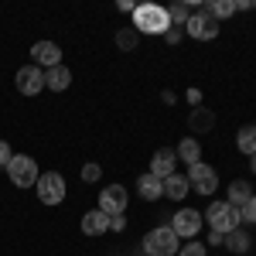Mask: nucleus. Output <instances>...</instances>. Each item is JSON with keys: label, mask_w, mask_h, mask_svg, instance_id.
Segmentation results:
<instances>
[{"label": "nucleus", "mask_w": 256, "mask_h": 256, "mask_svg": "<svg viewBox=\"0 0 256 256\" xmlns=\"http://www.w3.org/2000/svg\"><path fill=\"white\" fill-rule=\"evenodd\" d=\"M134 31L137 34H168L171 31L168 7H160V4H137L134 7Z\"/></svg>", "instance_id": "1"}, {"label": "nucleus", "mask_w": 256, "mask_h": 256, "mask_svg": "<svg viewBox=\"0 0 256 256\" xmlns=\"http://www.w3.org/2000/svg\"><path fill=\"white\" fill-rule=\"evenodd\" d=\"M202 218L212 226V232H218V236H229L232 229L242 226V222H239V208H232L229 202H212L208 212H205Z\"/></svg>", "instance_id": "2"}, {"label": "nucleus", "mask_w": 256, "mask_h": 256, "mask_svg": "<svg viewBox=\"0 0 256 256\" xmlns=\"http://www.w3.org/2000/svg\"><path fill=\"white\" fill-rule=\"evenodd\" d=\"M181 239L171 232V226H158V229H150L147 236H144V253L147 256H178V246Z\"/></svg>", "instance_id": "3"}, {"label": "nucleus", "mask_w": 256, "mask_h": 256, "mask_svg": "<svg viewBox=\"0 0 256 256\" xmlns=\"http://www.w3.org/2000/svg\"><path fill=\"white\" fill-rule=\"evenodd\" d=\"M7 178L18 184V188H34L38 184V178H41V171H38V164H34V158H28V154H14V158L7 160Z\"/></svg>", "instance_id": "4"}, {"label": "nucleus", "mask_w": 256, "mask_h": 256, "mask_svg": "<svg viewBox=\"0 0 256 256\" xmlns=\"http://www.w3.org/2000/svg\"><path fill=\"white\" fill-rule=\"evenodd\" d=\"M34 188H38L41 205H62V202H65V178H62L58 171H44Z\"/></svg>", "instance_id": "5"}, {"label": "nucleus", "mask_w": 256, "mask_h": 256, "mask_svg": "<svg viewBox=\"0 0 256 256\" xmlns=\"http://www.w3.org/2000/svg\"><path fill=\"white\" fill-rule=\"evenodd\" d=\"M202 226H205V218H202V212H195V208H181L174 218H171V232H174L178 239H192L202 232Z\"/></svg>", "instance_id": "6"}, {"label": "nucleus", "mask_w": 256, "mask_h": 256, "mask_svg": "<svg viewBox=\"0 0 256 256\" xmlns=\"http://www.w3.org/2000/svg\"><path fill=\"white\" fill-rule=\"evenodd\" d=\"M184 178H188L192 192H198V195H212V192L218 188V174L212 171V164H202V160H198V164H192Z\"/></svg>", "instance_id": "7"}, {"label": "nucleus", "mask_w": 256, "mask_h": 256, "mask_svg": "<svg viewBox=\"0 0 256 256\" xmlns=\"http://www.w3.org/2000/svg\"><path fill=\"white\" fill-rule=\"evenodd\" d=\"M184 34H192L195 41H212V38H218V20H216V18H208L205 10H198V14H188Z\"/></svg>", "instance_id": "8"}, {"label": "nucleus", "mask_w": 256, "mask_h": 256, "mask_svg": "<svg viewBox=\"0 0 256 256\" xmlns=\"http://www.w3.org/2000/svg\"><path fill=\"white\" fill-rule=\"evenodd\" d=\"M126 202H130L126 188H123V184H110V188L99 192V212H106V216H123V212H126Z\"/></svg>", "instance_id": "9"}, {"label": "nucleus", "mask_w": 256, "mask_h": 256, "mask_svg": "<svg viewBox=\"0 0 256 256\" xmlns=\"http://www.w3.org/2000/svg\"><path fill=\"white\" fill-rule=\"evenodd\" d=\"M14 82H18L20 96H38L41 89H44V72H41L38 65H24V68H18Z\"/></svg>", "instance_id": "10"}, {"label": "nucleus", "mask_w": 256, "mask_h": 256, "mask_svg": "<svg viewBox=\"0 0 256 256\" xmlns=\"http://www.w3.org/2000/svg\"><path fill=\"white\" fill-rule=\"evenodd\" d=\"M174 164H178V154L171 150V147H160L158 154L150 158V174L164 181L168 174H174Z\"/></svg>", "instance_id": "11"}, {"label": "nucleus", "mask_w": 256, "mask_h": 256, "mask_svg": "<svg viewBox=\"0 0 256 256\" xmlns=\"http://www.w3.org/2000/svg\"><path fill=\"white\" fill-rule=\"evenodd\" d=\"M31 55H34V62H38V65H44V68L62 65V48L55 44V41H38V44L31 48Z\"/></svg>", "instance_id": "12"}, {"label": "nucleus", "mask_w": 256, "mask_h": 256, "mask_svg": "<svg viewBox=\"0 0 256 256\" xmlns=\"http://www.w3.org/2000/svg\"><path fill=\"white\" fill-rule=\"evenodd\" d=\"M137 195L144 198V202H158V198L164 195V181L154 178L150 171H147V174H140L137 178Z\"/></svg>", "instance_id": "13"}, {"label": "nucleus", "mask_w": 256, "mask_h": 256, "mask_svg": "<svg viewBox=\"0 0 256 256\" xmlns=\"http://www.w3.org/2000/svg\"><path fill=\"white\" fill-rule=\"evenodd\" d=\"M68 86H72V72H68L65 65H55V68L44 72V89H52V92H65Z\"/></svg>", "instance_id": "14"}, {"label": "nucleus", "mask_w": 256, "mask_h": 256, "mask_svg": "<svg viewBox=\"0 0 256 256\" xmlns=\"http://www.w3.org/2000/svg\"><path fill=\"white\" fill-rule=\"evenodd\" d=\"M106 229H110V216H106V212L92 208V212L82 216V232H86V236H102Z\"/></svg>", "instance_id": "15"}, {"label": "nucleus", "mask_w": 256, "mask_h": 256, "mask_svg": "<svg viewBox=\"0 0 256 256\" xmlns=\"http://www.w3.org/2000/svg\"><path fill=\"white\" fill-rule=\"evenodd\" d=\"M188 188H192V184H188L184 174H168L164 178V195L171 198V202H181V198L188 195Z\"/></svg>", "instance_id": "16"}, {"label": "nucleus", "mask_w": 256, "mask_h": 256, "mask_svg": "<svg viewBox=\"0 0 256 256\" xmlns=\"http://www.w3.org/2000/svg\"><path fill=\"white\" fill-rule=\"evenodd\" d=\"M188 123H192V130H195V134H205V130H212V126H216V113L195 106V110L188 113Z\"/></svg>", "instance_id": "17"}, {"label": "nucleus", "mask_w": 256, "mask_h": 256, "mask_svg": "<svg viewBox=\"0 0 256 256\" xmlns=\"http://www.w3.org/2000/svg\"><path fill=\"white\" fill-rule=\"evenodd\" d=\"M174 154H178L181 160H184L188 168H192V164H198V160H202V144H198L195 137H184L181 144H178V150H174Z\"/></svg>", "instance_id": "18"}, {"label": "nucleus", "mask_w": 256, "mask_h": 256, "mask_svg": "<svg viewBox=\"0 0 256 256\" xmlns=\"http://www.w3.org/2000/svg\"><path fill=\"white\" fill-rule=\"evenodd\" d=\"M236 147L246 154V158H253V154H256V123H250V126H239Z\"/></svg>", "instance_id": "19"}, {"label": "nucleus", "mask_w": 256, "mask_h": 256, "mask_svg": "<svg viewBox=\"0 0 256 256\" xmlns=\"http://www.w3.org/2000/svg\"><path fill=\"white\" fill-rule=\"evenodd\" d=\"M250 198H253V188H250L246 181H232V184H229V198H226V202H229L232 208H242Z\"/></svg>", "instance_id": "20"}, {"label": "nucleus", "mask_w": 256, "mask_h": 256, "mask_svg": "<svg viewBox=\"0 0 256 256\" xmlns=\"http://www.w3.org/2000/svg\"><path fill=\"white\" fill-rule=\"evenodd\" d=\"M205 14L216 20H226L236 14V0H212V4H205Z\"/></svg>", "instance_id": "21"}, {"label": "nucleus", "mask_w": 256, "mask_h": 256, "mask_svg": "<svg viewBox=\"0 0 256 256\" xmlns=\"http://www.w3.org/2000/svg\"><path fill=\"white\" fill-rule=\"evenodd\" d=\"M222 242H226V246H229L232 253H246V250L253 246V239H250L246 232H242V226H239V229H232V232H229V236L222 239Z\"/></svg>", "instance_id": "22"}, {"label": "nucleus", "mask_w": 256, "mask_h": 256, "mask_svg": "<svg viewBox=\"0 0 256 256\" xmlns=\"http://www.w3.org/2000/svg\"><path fill=\"white\" fill-rule=\"evenodd\" d=\"M137 41H140V34L134 31V28H123V31L116 34V48H120V52H134Z\"/></svg>", "instance_id": "23"}, {"label": "nucleus", "mask_w": 256, "mask_h": 256, "mask_svg": "<svg viewBox=\"0 0 256 256\" xmlns=\"http://www.w3.org/2000/svg\"><path fill=\"white\" fill-rule=\"evenodd\" d=\"M168 18H171V24L184 28V24H188V4H171V7H168Z\"/></svg>", "instance_id": "24"}, {"label": "nucleus", "mask_w": 256, "mask_h": 256, "mask_svg": "<svg viewBox=\"0 0 256 256\" xmlns=\"http://www.w3.org/2000/svg\"><path fill=\"white\" fill-rule=\"evenodd\" d=\"M239 222H250V226H256V195L239 208Z\"/></svg>", "instance_id": "25"}, {"label": "nucleus", "mask_w": 256, "mask_h": 256, "mask_svg": "<svg viewBox=\"0 0 256 256\" xmlns=\"http://www.w3.org/2000/svg\"><path fill=\"white\" fill-rule=\"evenodd\" d=\"M99 178H102V168H99V164H82V181L92 184V181H99Z\"/></svg>", "instance_id": "26"}, {"label": "nucleus", "mask_w": 256, "mask_h": 256, "mask_svg": "<svg viewBox=\"0 0 256 256\" xmlns=\"http://www.w3.org/2000/svg\"><path fill=\"white\" fill-rule=\"evenodd\" d=\"M178 256H205V246H202V242H195V239H192V242H188V246H181V250H178Z\"/></svg>", "instance_id": "27"}, {"label": "nucleus", "mask_w": 256, "mask_h": 256, "mask_svg": "<svg viewBox=\"0 0 256 256\" xmlns=\"http://www.w3.org/2000/svg\"><path fill=\"white\" fill-rule=\"evenodd\" d=\"M14 158V154H10V144H7V140H0V168H7V160Z\"/></svg>", "instance_id": "28"}, {"label": "nucleus", "mask_w": 256, "mask_h": 256, "mask_svg": "<svg viewBox=\"0 0 256 256\" xmlns=\"http://www.w3.org/2000/svg\"><path fill=\"white\" fill-rule=\"evenodd\" d=\"M164 38H168V44H178V41L184 38V28H171V31L164 34Z\"/></svg>", "instance_id": "29"}, {"label": "nucleus", "mask_w": 256, "mask_h": 256, "mask_svg": "<svg viewBox=\"0 0 256 256\" xmlns=\"http://www.w3.org/2000/svg\"><path fill=\"white\" fill-rule=\"evenodd\" d=\"M110 229H113V232H123V229H126V218L123 216H110Z\"/></svg>", "instance_id": "30"}, {"label": "nucleus", "mask_w": 256, "mask_h": 256, "mask_svg": "<svg viewBox=\"0 0 256 256\" xmlns=\"http://www.w3.org/2000/svg\"><path fill=\"white\" fill-rule=\"evenodd\" d=\"M202 102V92L198 89H188V106H198Z\"/></svg>", "instance_id": "31"}, {"label": "nucleus", "mask_w": 256, "mask_h": 256, "mask_svg": "<svg viewBox=\"0 0 256 256\" xmlns=\"http://www.w3.org/2000/svg\"><path fill=\"white\" fill-rule=\"evenodd\" d=\"M256 0H236V10H253Z\"/></svg>", "instance_id": "32"}, {"label": "nucleus", "mask_w": 256, "mask_h": 256, "mask_svg": "<svg viewBox=\"0 0 256 256\" xmlns=\"http://www.w3.org/2000/svg\"><path fill=\"white\" fill-rule=\"evenodd\" d=\"M222 239H226V236H218V232H208V246H222Z\"/></svg>", "instance_id": "33"}, {"label": "nucleus", "mask_w": 256, "mask_h": 256, "mask_svg": "<svg viewBox=\"0 0 256 256\" xmlns=\"http://www.w3.org/2000/svg\"><path fill=\"white\" fill-rule=\"evenodd\" d=\"M253 174H256V154H253Z\"/></svg>", "instance_id": "34"}]
</instances>
